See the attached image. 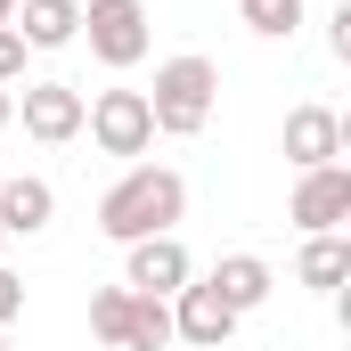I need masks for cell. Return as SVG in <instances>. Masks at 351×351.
I'll list each match as a JSON object with an SVG mask.
<instances>
[{"label":"cell","mask_w":351,"mask_h":351,"mask_svg":"<svg viewBox=\"0 0 351 351\" xmlns=\"http://www.w3.org/2000/svg\"><path fill=\"white\" fill-rule=\"evenodd\" d=\"M229 335H237V311L204 286V278H188L172 294V343H196V351H229Z\"/></svg>","instance_id":"obj_8"},{"label":"cell","mask_w":351,"mask_h":351,"mask_svg":"<svg viewBox=\"0 0 351 351\" xmlns=\"http://www.w3.org/2000/svg\"><path fill=\"white\" fill-rule=\"evenodd\" d=\"M327 49H335V58H351V0L327 16Z\"/></svg>","instance_id":"obj_18"},{"label":"cell","mask_w":351,"mask_h":351,"mask_svg":"<svg viewBox=\"0 0 351 351\" xmlns=\"http://www.w3.org/2000/svg\"><path fill=\"white\" fill-rule=\"evenodd\" d=\"M286 221H294L302 237H335V229L351 221V164H319V172H302V180H294Z\"/></svg>","instance_id":"obj_6"},{"label":"cell","mask_w":351,"mask_h":351,"mask_svg":"<svg viewBox=\"0 0 351 351\" xmlns=\"http://www.w3.org/2000/svg\"><path fill=\"white\" fill-rule=\"evenodd\" d=\"M213 106H221V66H213V58L180 49V58H164V66H156L147 114H156V131H164V139H196V131L213 123Z\"/></svg>","instance_id":"obj_2"},{"label":"cell","mask_w":351,"mask_h":351,"mask_svg":"<svg viewBox=\"0 0 351 351\" xmlns=\"http://www.w3.org/2000/svg\"><path fill=\"white\" fill-rule=\"evenodd\" d=\"M343 114L335 106H294L286 114V164L294 172H319V164H343Z\"/></svg>","instance_id":"obj_10"},{"label":"cell","mask_w":351,"mask_h":351,"mask_svg":"<svg viewBox=\"0 0 351 351\" xmlns=\"http://www.w3.org/2000/svg\"><path fill=\"white\" fill-rule=\"evenodd\" d=\"M294 278H302V286H319V294H335V286L351 278V245H343V237H302Z\"/></svg>","instance_id":"obj_14"},{"label":"cell","mask_w":351,"mask_h":351,"mask_svg":"<svg viewBox=\"0 0 351 351\" xmlns=\"http://www.w3.org/2000/svg\"><path fill=\"white\" fill-rule=\"evenodd\" d=\"M0 180H8V172H0Z\"/></svg>","instance_id":"obj_23"},{"label":"cell","mask_w":351,"mask_h":351,"mask_svg":"<svg viewBox=\"0 0 351 351\" xmlns=\"http://www.w3.org/2000/svg\"><path fill=\"white\" fill-rule=\"evenodd\" d=\"M0 351H16V343H8V327H0Z\"/></svg>","instance_id":"obj_21"},{"label":"cell","mask_w":351,"mask_h":351,"mask_svg":"<svg viewBox=\"0 0 351 351\" xmlns=\"http://www.w3.org/2000/svg\"><path fill=\"white\" fill-rule=\"evenodd\" d=\"M90 335L106 351H164L172 343V302L131 294V286H98L90 294Z\"/></svg>","instance_id":"obj_3"},{"label":"cell","mask_w":351,"mask_h":351,"mask_svg":"<svg viewBox=\"0 0 351 351\" xmlns=\"http://www.w3.org/2000/svg\"><path fill=\"white\" fill-rule=\"evenodd\" d=\"M82 33H90V58L98 66H139L147 58V0H82Z\"/></svg>","instance_id":"obj_5"},{"label":"cell","mask_w":351,"mask_h":351,"mask_svg":"<svg viewBox=\"0 0 351 351\" xmlns=\"http://www.w3.org/2000/svg\"><path fill=\"white\" fill-rule=\"evenodd\" d=\"M8 319H25V278H16V269H0V327H8Z\"/></svg>","instance_id":"obj_17"},{"label":"cell","mask_w":351,"mask_h":351,"mask_svg":"<svg viewBox=\"0 0 351 351\" xmlns=\"http://www.w3.org/2000/svg\"><path fill=\"white\" fill-rule=\"evenodd\" d=\"M237 16H245L262 41H294V25H302V0H237Z\"/></svg>","instance_id":"obj_15"},{"label":"cell","mask_w":351,"mask_h":351,"mask_svg":"<svg viewBox=\"0 0 351 351\" xmlns=\"http://www.w3.org/2000/svg\"><path fill=\"white\" fill-rule=\"evenodd\" d=\"M131 262H123V286L131 294H156V302H172L180 286L196 278V262H188V245L180 237H139V245H123Z\"/></svg>","instance_id":"obj_9"},{"label":"cell","mask_w":351,"mask_h":351,"mask_svg":"<svg viewBox=\"0 0 351 351\" xmlns=\"http://www.w3.org/2000/svg\"><path fill=\"white\" fill-rule=\"evenodd\" d=\"M8 16H16V0H0V25H8Z\"/></svg>","instance_id":"obj_20"},{"label":"cell","mask_w":351,"mask_h":351,"mask_svg":"<svg viewBox=\"0 0 351 351\" xmlns=\"http://www.w3.org/2000/svg\"><path fill=\"white\" fill-rule=\"evenodd\" d=\"M188 213V180L172 164H131L98 196V237L114 245H139V237H172V221Z\"/></svg>","instance_id":"obj_1"},{"label":"cell","mask_w":351,"mask_h":351,"mask_svg":"<svg viewBox=\"0 0 351 351\" xmlns=\"http://www.w3.org/2000/svg\"><path fill=\"white\" fill-rule=\"evenodd\" d=\"M0 245H8V229H0Z\"/></svg>","instance_id":"obj_22"},{"label":"cell","mask_w":351,"mask_h":351,"mask_svg":"<svg viewBox=\"0 0 351 351\" xmlns=\"http://www.w3.org/2000/svg\"><path fill=\"white\" fill-rule=\"evenodd\" d=\"M8 25L25 49H66V41H82V0H16Z\"/></svg>","instance_id":"obj_12"},{"label":"cell","mask_w":351,"mask_h":351,"mask_svg":"<svg viewBox=\"0 0 351 351\" xmlns=\"http://www.w3.org/2000/svg\"><path fill=\"white\" fill-rule=\"evenodd\" d=\"M82 131L98 139V156H147V147H156L147 90H98V98L82 106Z\"/></svg>","instance_id":"obj_4"},{"label":"cell","mask_w":351,"mask_h":351,"mask_svg":"<svg viewBox=\"0 0 351 351\" xmlns=\"http://www.w3.org/2000/svg\"><path fill=\"white\" fill-rule=\"evenodd\" d=\"M49 221H58V188H49V180H33V172L0 180V229H8V237H41Z\"/></svg>","instance_id":"obj_13"},{"label":"cell","mask_w":351,"mask_h":351,"mask_svg":"<svg viewBox=\"0 0 351 351\" xmlns=\"http://www.w3.org/2000/svg\"><path fill=\"white\" fill-rule=\"evenodd\" d=\"M204 286H213V294H221V302L245 319V311H262V302H269V286H278V278H269L262 254H221V262L204 269Z\"/></svg>","instance_id":"obj_11"},{"label":"cell","mask_w":351,"mask_h":351,"mask_svg":"<svg viewBox=\"0 0 351 351\" xmlns=\"http://www.w3.org/2000/svg\"><path fill=\"white\" fill-rule=\"evenodd\" d=\"M16 123H25V139L66 147V139H82V90H74V82H25Z\"/></svg>","instance_id":"obj_7"},{"label":"cell","mask_w":351,"mask_h":351,"mask_svg":"<svg viewBox=\"0 0 351 351\" xmlns=\"http://www.w3.org/2000/svg\"><path fill=\"white\" fill-rule=\"evenodd\" d=\"M25 74V41H16V25H0V90H16Z\"/></svg>","instance_id":"obj_16"},{"label":"cell","mask_w":351,"mask_h":351,"mask_svg":"<svg viewBox=\"0 0 351 351\" xmlns=\"http://www.w3.org/2000/svg\"><path fill=\"white\" fill-rule=\"evenodd\" d=\"M8 123H16V90H0V131H8Z\"/></svg>","instance_id":"obj_19"}]
</instances>
